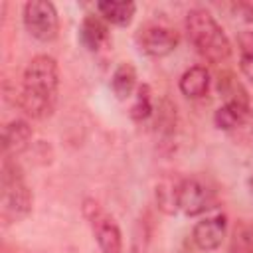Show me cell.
I'll use <instances>...</instances> for the list:
<instances>
[{
  "label": "cell",
  "instance_id": "cell-5",
  "mask_svg": "<svg viewBox=\"0 0 253 253\" xmlns=\"http://www.w3.org/2000/svg\"><path fill=\"white\" fill-rule=\"evenodd\" d=\"M22 20L26 32L38 42H53L59 34V16L51 2L47 0H30L24 4Z\"/></svg>",
  "mask_w": 253,
  "mask_h": 253
},
{
  "label": "cell",
  "instance_id": "cell-1",
  "mask_svg": "<svg viewBox=\"0 0 253 253\" xmlns=\"http://www.w3.org/2000/svg\"><path fill=\"white\" fill-rule=\"evenodd\" d=\"M59 91V67L57 61L40 53L30 59L22 75V89L18 95L20 109L32 119H47L57 103Z\"/></svg>",
  "mask_w": 253,
  "mask_h": 253
},
{
  "label": "cell",
  "instance_id": "cell-11",
  "mask_svg": "<svg viewBox=\"0 0 253 253\" xmlns=\"http://www.w3.org/2000/svg\"><path fill=\"white\" fill-rule=\"evenodd\" d=\"M249 117V103L247 97L241 99H227L215 113H213V123L221 130H233L241 126Z\"/></svg>",
  "mask_w": 253,
  "mask_h": 253
},
{
  "label": "cell",
  "instance_id": "cell-17",
  "mask_svg": "<svg viewBox=\"0 0 253 253\" xmlns=\"http://www.w3.org/2000/svg\"><path fill=\"white\" fill-rule=\"evenodd\" d=\"M156 202L158 208L164 213H176L178 211V180H162L156 186Z\"/></svg>",
  "mask_w": 253,
  "mask_h": 253
},
{
  "label": "cell",
  "instance_id": "cell-18",
  "mask_svg": "<svg viewBox=\"0 0 253 253\" xmlns=\"http://www.w3.org/2000/svg\"><path fill=\"white\" fill-rule=\"evenodd\" d=\"M229 253H253V223H237V227L233 229Z\"/></svg>",
  "mask_w": 253,
  "mask_h": 253
},
{
  "label": "cell",
  "instance_id": "cell-14",
  "mask_svg": "<svg viewBox=\"0 0 253 253\" xmlns=\"http://www.w3.org/2000/svg\"><path fill=\"white\" fill-rule=\"evenodd\" d=\"M111 89H113L115 97L121 101L128 99V97H132V93H136L138 83H136V69L132 63L123 61L117 65V69L111 75Z\"/></svg>",
  "mask_w": 253,
  "mask_h": 253
},
{
  "label": "cell",
  "instance_id": "cell-16",
  "mask_svg": "<svg viewBox=\"0 0 253 253\" xmlns=\"http://www.w3.org/2000/svg\"><path fill=\"white\" fill-rule=\"evenodd\" d=\"M239 45V69L247 81L253 83V30H243L237 36Z\"/></svg>",
  "mask_w": 253,
  "mask_h": 253
},
{
  "label": "cell",
  "instance_id": "cell-6",
  "mask_svg": "<svg viewBox=\"0 0 253 253\" xmlns=\"http://www.w3.org/2000/svg\"><path fill=\"white\" fill-rule=\"evenodd\" d=\"M215 204V190L198 176L178 180V210L186 215H202Z\"/></svg>",
  "mask_w": 253,
  "mask_h": 253
},
{
  "label": "cell",
  "instance_id": "cell-8",
  "mask_svg": "<svg viewBox=\"0 0 253 253\" xmlns=\"http://www.w3.org/2000/svg\"><path fill=\"white\" fill-rule=\"evenodd\" d=\"M227 231V217L225 213H215L211 217H204L192 229V239L202 251H215Z\"/></svg>",
  "mask_w": 253,
  "mask_h": 253
},
{
  "label": "cell",
  "instance_id": "cell-4",
  "mask_svg": "<svg viewBox=\"0 0 253 253\" xmlns=\"http://www.w3.org/2000/svg\"><path fill=\"white\" fill-rule=\"evenodd\" d=\"M83 215L91 227V233L101 253H125L121 227L115 221V217L103 210L99 202H95L93 198H87L83 202Z\"/></svg>",
  "mask_w": 253,
  "mask_h": 253
},
{
  "label": "cell",
  "instance_id": "cell-7",
  "mask_svg": "<svg viewBox=\"0 0 253 253\" xmlns=\"http://www.w3.org/2000/svg\"><path fill=\"white\" fill-rule=\"evenodd\" d=\"M138 47L150 57H166L170 55L180 42L176 30L162 26V24H146L136 34Z\"/></svg>",
  "mask_w": 253,
  "mask_h": 253
},
{
  "label": "cell",
  "instance_id": "cell-3",
  "mask_svg": "<svg viewBox=\"0 0 253 253\" xmlns=\"http://www.w3.org/2000/svg\"><path fill=\"white\" fill-rule=\"evenodd\" d=\"M34 194L14 158H4L0 176V217L4 225L22 221L32 213Z\"/></svg>",
  "mask_w": 253,
  "mask_h": 253
},
{
  "label": "cell",
  "instance_id": "cell-9",
  "mask_svg": "<svg viewBox=\"0 0 253 253\" xmlns=\"http://www.w3.org/2000/svg\"><path fill=\"white\" fill-rule=\"evenodd\" d=\"M32 134H34L32 126L22 119H14V121L6 123L2 128V154H4V158H14L22 150H26L30 140H32Z\"/></svg>",
  "mask_w": 253,
  "mask_h": 253
},
{
  "label": "cell",
  "instance_id": "cell-12",
  "mask_svg": "<svg viewBox=\"0 0 253 253\" xmlns=\"http://www.w3.org/2000/svg\"><path fill=\"white\" fill-rule=\"evenodd\" d=\"M210 71L204 65H192L190 69H186L178 81V87L182 91V95L190 97V99H200L210 91Z\"/></svg>",
  "mask_w": 253,
  "mask_h": 253
},
{
  "label": "cell",
  "instance_id": "cell-10",
  "mask_svg": "<svg viewBox=\"0 0 253 253\" xmlns=\"http://www.w3.org/2000/svg\"><path fill=\"white\" fill-rule=\"evenodd\" d=\"M111 40L109 26L101 16H85L81 26H79V43L89 49V51H99L103 49Z\"/></svg>",
  "mask_w": 253,
  "mask_h": 253
},
{
  "label": "cell",
  "instance_id": "cell-13",
  "mask_svg": "<svg viewBox=\"0 0 253 253\" xmlns=\"http://www.w3.org/2000/svg\"><path fill=\"white\" fill-rule=\"evenodd\" d=\"M97 12L107 24L128 26L136 14V4L130 0H126V2L105 0V2H97Z\"/></svg>",
  "mask_w": 253,
  "mask_h": 253
},
{
  "label": "cell",
  "instance_id": "cell-2",
  "mask_svg": "<svg viewBox=\"0 0 253 253\" xmlns=\"http://www.w3.org/2000/svg\"><path fill=\"white\" fill-rule=\"evenodd\" d=\"M186 36L194 49L210 63H225L231 57V42L217 20L204 8H194L186 14Z\"/></svg>",
  "mask_w": 253,
  "mask_h": 253
},
{
  "label": "cell",
  "instance_id": "cell-15",
  "mask_svg": "<svg viewBox=\"0 0 253 253\" xmlns=\"http://www.w3.org/2000/svg\"><path fill=\"white\" fill-rule=\"evenodd\" d=\"M154 113V103H152V91L146 83L138 85L136 93H134V103L130 107V117L136 123H142L146 119H150Z\"/></svg>",
  "mask_w": 253,
  "mask_h": 253
},
{
  "label": "cell",
  "instance_id": "cell-19",
  "mask_svg": "<svg viewBox=\"0 0 253 253\" xmlns=\"http://www.w3.org/2000/svg\"><path fill=\"white\" fill-rule=\"evenodd\" d=\"M251 190H253V180H251Z\"/></svg>",
  "mask_w": 253,
  "mask_h": 253
}]
</instances>
